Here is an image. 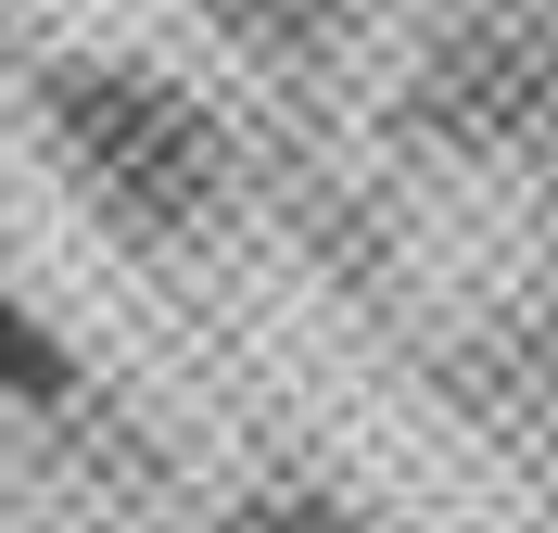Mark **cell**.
<instances>
[{
	"label": "cell",
	"instance_id": "6da1fadb",
	"mask_svg": "<svg viewBox=\"0 0 558 533\" xmlns=\"http://www.w3.org/2000/svg\"><path fill=\"white\" fill-rule=\"evenodd\" d=\"M51 114V153L89 204L128 229V242H178L229 204V153H216V114L153 64H51L38 89Z\"/></svg>",
	"mask_w": 558,
	"mask_h": 533
},
{
	"label": "cell",
	"instance_id": "277c9868",
	"mask_svg": "<svg viewBox=\"0 0 558 533\" xmlns=\"http://www.w3.org/2000/svg\"><path fill=\"white\" fill-rule=\"evenodd\" d=\"M229 26H254V38H305V26H330L343 0H216Z\"/></svg>",
	"mask_w": 558,
	"mask_h": 533
},
{
	"label": "cell",
	"instance_id": "7a4b0ae2",
	"mask_svg": "<svg viewBox=\"0 0 558 533\" xmlns=\"http://www.w3.org/2000/svg\"><path fill=\"white\" fill-rule=\"evenodd\" d=\"M0 393H26V407H64L76 393V355L51 343V318H38L13 280H0Z\"/></svg>",
	"mask_w": 558,
	"mask_h": 533
},
{
	"label": "cell",
	"instance_id": "3957f363",
	"mask_svg": "<svg viewBox=\"0 0 558 533\" xmlns=\"http://www.w3.org/2000/svg\"><path fill=\"white\" fill-rule=\"evenodd\" d=\"M216 533H368L355 508H330V496H242Z\"/></svg>",
	"mask_w": 558,
	"mask_h": 533
}]
</instances>
